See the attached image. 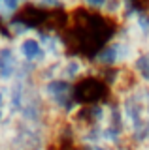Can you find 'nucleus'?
Segmentation results:
<instances>
[{
	"label": "nucleus",
	"mask_w": 149,
	"mask_h": 150,
	"mask_svg": "<svg viewBox=\"0 0 149 150\" xmlns=\"http://www.w3.org/2000/svg\"><path fill=\"white\" fill-rule=\"evenodd\" d=\"M108 90H110L108 84L102 81L100 75L95 71L74 84V100L81 107L96 105V103H102V100L108 96Z\"/></svg>",
	"instance_id": "1"
},
{
	"label": "nucleus",
	"mask_w": 149,
	"mask_h": 150,
	"mask_svg": "<svg viewBox=\"0 0 149 150\" xmlns=\"http://www.w3.org/2000/svg\"><path fill=\"white\" fill-rule=\"evenodd\" d=\"M36 38L40 40L42 47H44V53L47 56L49 62H59L64 56L68 54V43L64 40V34L60 30L49 26H42L36 30Z\"/></svg>",
	"instance_id": "2"
},
{
	"label": "nucleus",
	"mask_w": 149,
	"mask_h": 150,
	"mask_svg": "<svg viewBox=\"0 0 149 150\" xmlns=\"http://www.w3.org/2000/svg\"><path fill=\"white\" fill-rule=\"evenodd\" d=\"M13 43H15L17 56H19V60L23 64H29L32 68L40 69L49 62L45 53H44V47H42L40 40L36 38V34L29 36V38H23L19 41H13Z\"/></svg>",
	"instance_id": "3"
},
{
	"label": "nucleus",
	"mask_w": 149,
	"mask_h": 150,
	"mask_svg": "<svg viewBox=\"0 0 149 150\" xmlns=\"http://www.w3.org/2000/svg\"><path fill=\"white\" fill-rule=\"evenodd\" d=\"M21 69V60L17 56L15 43L8 41L0 47V84H11Z\"/></svg>",
	"instance_id": "4"
},
{
	"label": "nucleus",
	"mask_w": 149,
	"mask_h": 150,
	"mask_svg": "<svg viewBox=\"0 0 149 150\" xmlns=\"http://www.w3.org/2000/svg\"><path fill=\"white\" fill-rule=\"evenodd\" d=\"M4 32H6V36L10 38L11 41H19L23 38H29V36H34L36 34V28L30 25L27 19H23L21 15L10 19L8 23H4Z\"/></svg>",
	"instance_id": "5"
},
{
	"label": "nucleus",
	"mask_w": 149,
	"mask_h": 150,
	"mask_svg": "<svg viewBox=\"0 0 149 150\" xmlns=\"http://www.w3.org/2000/svg\"><path fill=\"white\" fill-rule=\"evenodd\" d=\"M130 71L134 73V77H136V81L140 84L149 86V47L143 49L136 56V60L130 64Z\"/></svg>",
	"instance_id": "6"
},
{
	"label": "nucleus",
	"mask_w": 149,
	"mask_h": 150,
	"mask_svg": "<svg viewBox=\"0 0 149 150\" xmlns=\"http://www.w3.org/2000/svg\"><path fill=\"white\" fill-rule=\"evenodd\" d=\"M29 0H2V13H0V25L8 23L10 19L17 17L19 13L29 6Z\"/></svg>",
	"instance_id": "7"
},
{
	"label": "nucleus",
	"mask_w": 149,
	"mask_h": 150,
	"mask_svg": "<svg viewBox=\"0 0 149 150\" xmlns=\"http://www.w3.org/2000/svg\"><path fill=\"white\" fill-rule=\"evenodd\" d=\"M80 6L92 13H104L106 6H108V0H80Z\"/></svg>",
	"instance_id": "8"
},
{
	"label": "nucleus",
	"mask_w": 149,
	"mask_h": 150,
	"mask_svg": "<svg viewBox=\"0 0 149 150\" xmlns=\"http://www.w3.org/2000/svg\"><path fill=\"white\" fill-rule=\"evenodd\" d=\"M8 41H11V40L6 36V32H4V26L0 25V47H2L4 43H8Z\"/></svg>",
	"instance_id": "9"
},
{
	"label": "nucleus",
	"mask_w": 149,
	"mask_h": 150,
	"mask_svg": "<svg viewBox=\"0 0 149 150\" xmlns=\"http://www.w3.org/2000/svg\"><path fill=\"white\" fill-rule=\"evenodd\" d=\"M29 2H30V4H40L42 0H29Z\"/></svg>",
	"instance_id": "10"
},
{
	"label": "nucleus",
	"mask_w": 149,
	"mask_h": 150,
	"mask_svg": "<svg viewBox=\"0 0 149 150\" xmlns=\"http://www.w3.org/2000/svg\"><path fill=\"white\" fill-rule=\"evenodd\" d=\"M0 13H2V0H0Z\"/></svg>",
	"instance_id": "11"
}]
</instances>
